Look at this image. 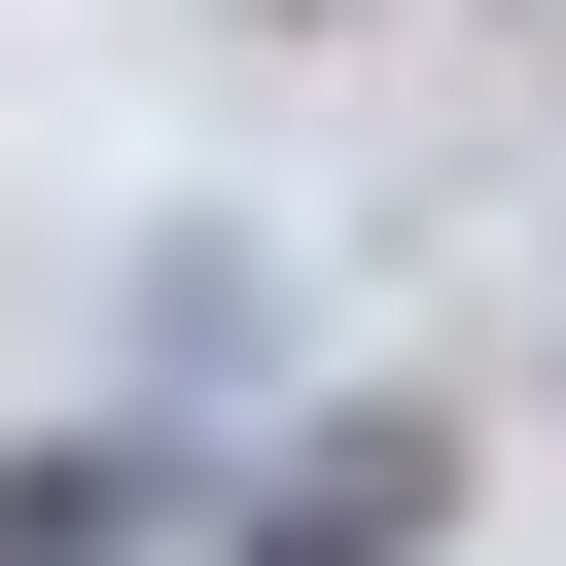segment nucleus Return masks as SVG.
<instances>
[{"mask_svg":"<svg viewBox=\"0 0 566 566\" xmlns=\"http://www.w3.org/2000/svg\"><path fill=\"white\" fill-rule=\"evenodd\" d=\"M424 531H460V424H424V389H389V424H283V460H248V531H212V566H424Z\"/></svg>","mask_w":566,"mask_h":566,"instance_id":"nucleus-1","label":"nucleus"},{"mask_svg":"<svg viewBox=\"0 0 566 566\" xmlns=\"http://www.w3.org/2000/svg\"><path fill=\"white\" fill-rule=\"evenodd\" d=\"M142 531H177V424H35L0 460V566H142Z\"/></svg>","mask_w":566,"mask_h":566,"instance_id":"nucleus-2","label":"nucleus"}]
</instances>
